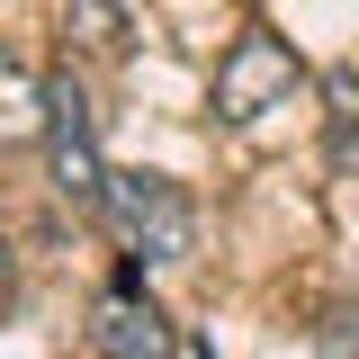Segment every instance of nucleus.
<instances>
[{
    "label": "nucleus",
    "instance_id": "f257e3e1",
    "mask_svg": "<svg viewBox=\"0 0 359 359\" xmlns=\"http://www.w3.org/2000/svg\"><path fill=\"white\" fill-rule=\"evenodd\" d=\"M108 224H117V243H126V269H171V261H189V243H198L189 189L162 180V171H117L108 180Z\"/></svg>",
    "mask_w": 359,
    "mask_h": 359
},
{
    "label": "nucleus",
    "instance_id": "f03ea898",
    "mask_svg": "<svg viewBox=\"0 0 359 359\" xmlns=\"http://www.w3.org/2000/svg\"><path fill=\"white\" fill-rule=\"evenodd\" d=\"M45 180H54V198H72V207H108V153H99V126H90V99L72 72H54L45 81Z\"/></svg>",
    "mask_w": 359,
    "mask_h": 359
},
{
    "label": "nucleus",
    "instance_id": "7ed1b4c3",
    "mask_svg": "<svg viewBox=\"0 0 359 359\" xmlns=\"http://www.w3.org/2000/svg\"><path fill=\"white\" fill-rule=\"evenodd\" d=\"M297 90H306L297 45L269 36V27H243V36L224 45V63H216V117L224 126H252V117H269V108H287Z\"/></svg>",
    "mask_w": 359,
    "mask_h": 359
},
{
    "label": "nucleus",
    "instance_id": "20e7f679",
    "mask_svg": "<svg viewBox=\"0 0 359 359\" xmlns=\"http://www.w3.org/2000/svg\"><path fill=\"white\" fill-rule=\"evenodd\" d=\"M90 341H99V359H171V351H180L171 314L144 297V269H126V278L99 297V323H90Z\"/></svg>",
    "mask_w": 359,
    "mask_h": 359
},
{
    "label": "nucleus",
    "instance_id": "39448f33",
    "mask_svg": "<svg viewBox=\"0 0 359 359\" xmlns=\"http://www.w3.org/2000/svg\"><path fill=\"white\" fill-rule=\"evenodd\" d=\"M27 135H45V81L0 45V144H27Z\"/></svg>",
    "mask_w": 359,
    "mask_h": 359
},
{
    "label": "nucleus",
    "instance_id": "423d86ee",
    "mask_svg": "<svg viewBox=\"0 0 359 359\" xmlns=\"http://www.w3.org/2000/svg\"><path fill=\"white\" fill-rule=\"evenodd\" d=\"M63 36L90 45V54H117V45H126V9H99V0H81V9H63Z\"/></svg>",
    "mask_w": 359,
    "mask_h": 359
},
{
    "label": "nucleus",
    "instance_id": "0eeeda50",
    "mask_svg": "<svg viewBox=\"0 0 359 359\" xmlns=\"http://www.w3.org/2000/svg\"><path fill=\"white\" fill-rule=\"evenodd\" d=\"M314 351H323V359H359V306L323 314V323H314Z\"/></svg>",
    "mask_w": 359,
    "mask_h": 359
},
{
    "label": "nucleus",
    "instance_id": "6e6552de",
    "mask_svg": "<svg viewBox=\"0 0 359 359\" xmlns=\"http://www.w3.org/2000/svg\"><path fill=\"white\" fill-rule=\"evenodd\" d=\"M323 99H332V126H359V81L351 72H323Z\"/></svg>",
    "mask_w": 359,
    "mask_h": 359
},
{
    "label": "nucleus",
    "instance_id": "1a4fd4ad",
    "mask_svg": "<svg viewBox=\"0 0 359 359\" xmlns=\"http://www.w3.org/2000/svg\"><path fill=\"white\" fill-rule=\"evenodd\" d=\"M9 278H18V261H9V224H0V297H9Z\"/></svg>",
    "mask_w": 359,
    "mask_h": 359
}]
</instances>
